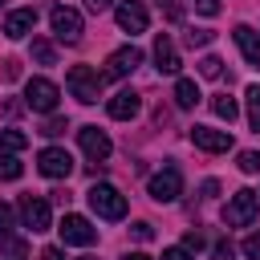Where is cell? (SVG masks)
Here are the masks:
<instances>
[{"label": "cell", "instance_id": "6da1fadb", "mask_svg": "<svg viewBox=\"0 0 260 260\" xmlns=\"http://www.w3.org/2000/svg\"><path fill=\"white\" fill-rule=\"evenodd\" d=\"M85 199H89L93 215H102V219H126V195L114 183H93L85 191Z\"/></svg>", "mask_w": 260, "mask_h": 260}, {"label": "cell", "instance_id": "7a4b0ae2", "mask_svg": "<svg viewBox=\"0 0 260 260\" xmlns=\"http://www.w3.org/2000/svg\"><path fill=\"white\" fill-rule=\"evenodd\" d=\"M65 85H69V93H73L81 106H93V102L102 98V77H98V69H89V65H73V69L65 73Z\"/></svg>", "mask_w": 260, "mask_h": 260}, {"label": "cell", "instance_id": "3957f363", "mask_svg": "<svg viewBox=\"0 0 260 260\" xmlns=\"http://www.w3.org/2000/svg\"><path fill=\"white\" fill-rule=\"evenodd\" d=\"M256 211H260V195L248 191V187H240V191L223 203V223H228V228H248V223L256 219Z\"/></svg>", "mask_w": 260, "mask_h": 260}, {"label": "cell", "instance_id": "277c9868", "mask_svg": "<svg viewBox=\"0 0 260 260\" xmlns=\"http://www.w3.org/2000/svg\"><path fill=\"white\" fill-rule=\"evenodd\" d=\"M49 24H53V37H57L61 45H77L81 32H85L81 12H77V8H65V4H57V8L49 12Z\"/></svg>", "mask_w": 260, "mask_h": 260}, {"label": "cell", "instance_id": "5b68a950", "mask_svg": "<svg viewBox=\"0 0 260 260\" xmlns=\"http://www.w3.org/2000/svg\"><path fill=\"white\" fill-rule=\"evenodd\" d=\"M179 195H183V171L175 162H167L162 171L150 175V199L154 203H175Z\"/></svg>", "mask_w": 260, "mask_h": 260}, {"label": "cell", "instance_id": "8992f818", "mask_svg": "<svg viewBox=\"0 0 260 260\" xmlns=\"http://www.w3.org/2000/svg\"><path fill=\"white\" fill-rule=\"evenodd\" d=\"M57 102H61V89H57L49 77H32V81L24 85V106H28V110H37V114H53Z\"/></svg>", "mask_w": 260, "mask_h": 260}, {"label": "cell", "instance_id": "52a82bcc", "mask_svg": "<svg viewBox=\"0 0 260 260\" xmlns=\"http://www.w3.org/2000/svg\"><path fill=\"white\" fill-rule=\"evenodd\" d=\"M37 171H41L45 179H69V175H73V154H69L65 146H45V150L37 154Z\"/></svg>", "mask_w": 260, "mask_h": 260}, {"label": "cell", "instance_id": "ba28073f", "mask_svg": "<svg viewBox=\"0 0 260 260\" xmlns=\"http://www.w3.org/2000/svg\"><path fill=\"white\" fill-rule=\"evenodd\" d=\"M16 211H20V223H24L28 232H49V228H53V211H49V199H41V195H24Z\"/></svg>", "mask_w": 260, "mask_h": 260}, {"label": "cell", "instance_id": "9c48e42d", "mask_svg": "<svg viewBox=\"0 0 260 260\" xmlns=\"http://www.w3.org/2000/svg\"><path fill=\"white\" fill-rule=\"evenodd\" d=\"M114 16H118V28L122 32H146V24H150V12H146V4L142 0H122L118 8H114Z\"/></svg>", "mask_w": 260, "mask_h": 260}, {"label": "cell", "instance_id": "30bf717a", "mask_svg": "<svg viewBox=\"0 0 260 260\" xmlns=\"http://www.w3.org/2000/svg\"><path fill=\"white\" fill-rule=\"evenodd\" d=\"M77 142H81V150H85V158H89V162H106V158H110V150H114L110 134H106V130H98V126H81V130H77Z\"/></svg>", "mask_w": 260, "mask_h": 260}, {"label": "cell", "instance_id": "8fae6325", "mask_svg": "<svg viewBox=\"0 0 260 260\" xmlns=\"http://www.w3.org/2000/svg\"><path fill=\"white\" fill-rule=\"evenodd\" d=\"M57 232H61V240H65V244H77V248H89V244L98 240V228H93L85 215H73V211L61 219V228H57Z\"/></svg>", "mask_w": 260, "mask_h": 260}, {"label": "cell", "instance_id": "7c38bea8", "mask_svg": "<svg viewBox=\"0 0 260 260\" xmlns=\"http://www.w3.org/2000/svg\"><path fill=\"white\" fill-rule=\"evenodd\" d=\"M142 65V49L138 45H122L106 57V77H130L134 69Z\"/></svg>", "mask_w": 260, "mask_h": 260}, {"label": "cell", "instance_id": "4fadbf2b", "mask_svg": "<svg viewBox=\"0 0 260 260\" xmlns=\"http://www.w3.org/2000/svg\"><path fill=\"white\" fill-rule=\"evenodd\" d=\"M191 142L207 154H223L232 150V134L228 130H215V126H191Z\"/></svg>", "mask_w": 260, "mask_h": 260}, {"label": "cell", "instance_id": "5bb4252c", "mask_svg": "<svg viewBox=\"0 0 260 260\" xmlns=\"http://www.w3.org/2000/svg\"><path fill=\"white\" fill-rule=\"evenodd\" d=\"M32 28H37V8H12L4 16V37L8 41H24Z\"/></svg>", "mask_w": 260, "mask_h": 260}, {"label": "cell", "instance_id": "9a60e30c", "mask_svg": "<svg viewBox=\"0 0 260 260\" xmlns=\"http://www.w3.org/2000/svg\"><path fill=\"white\" fill-rule=\"evenodd\" d=\"M179 65H183V61H179L175 41H171L167 32H158V37H154V69H158V73H167V77H175V73H179Z\"/></svg>", "mask_w": 260, "mask_h": 260}, {"label": "cell", "instance_id": "2e32d148", "mask_svg": "<svg viewBox=\"0 0 260 260\" xmlns=\"http://www.w3.org/2000/svg\"><path fill=\"white\" fill-rule=\"evenodd\" d=\"M106 110H110V118H118V122H126V118H134L138 110H142V98L134 93V89H118L110 102H106Z\"/></svg>", "mask_w": 260, "mask_h": 260}, {"label": "cell", "instance_id": "e0dca14e", "mask_svg": "<svg viewBox=\"0 0 260 260\" xmlns=\"http://www.w3.org/2000/svg\"><path fill=\"white\" fill-rule=\"evenodd\" d=\"M232 37H236V45H240L244 61L260 69V32H256V28H248V24H236V28H232Z\"/></svg>", "mask_w": 260, "mask_h": 260}, {"label": "cell", "instance_id": "ac0fdd59", "mask_svg": "<svg viewBox=\"0 0 260 260\" xmlns=\"http://www.w3.org/2000/svg\"><path fill=\"white\" fill-rule=\"evenodd\" d=\"M195 102H199V85H195L191 77H179V81H175V106H179V110H191Z\"/></svg>", "mask_w": 260, "mask_h": 260}, {"label": "cell", "instance_id": "d6986e66", "mask_svg": "<svg viewBox=\"0 0 260 260\" xmlns=\"http://www.w3.org/2000/svg\"><path fill=\"white\" fill-rule=\"evenodd\" d=\"M0 256L4 260H24L28 256V244L20 236H12V232H0Z\"/></svg>", "mask_w": 260, "mask_h": 260}, {"label": "cell", "instance_id": "ffe728a7", "mask_svg": "<svg viewBox=\"0 0 260 260\" xmlns=\"http://www.w3.org/2000/svg\"><path fill=\"white\" fill-rule=\"evenodd\" d=\"M211 114H215V118H223V122L232 126V122L240 118V106H236V98H228V93H215V98H211Z\"/></svg>", "mask_w": 260, "mask_h": 260}, {"label": "cell", "instance_id": "44dd1931", "mask_svg": "<svg viewBox=\"0 0 260 260\" xmlns=\"http://www.w3.org/2000/svg\"><path fill=\"white\" fill-rule=\"evenodd\" d=\"M24 175V167H20V158L12 154V150H0V183H16Z\"/></svg>", "mask_w": 260, "mask_h": 260}, {"label": "cell", "instance_id": "7402d4cb", "mask_svg": "<svg viewBox=\"0 0 260 260\" xmlns=\"http://www.w3.org/2000/svg\"><path fill=\"white\" fill-rule=\"evenodd\" d=\"M28 53H32L37 65H53V61H57V53H53V45H49L45 37H32V49H28Z\"/></svg>", "mask_w": 260, "mask_h": 260}, {"label": "cell", "instance_id": "603a6c76", "mask_svg": "<svg viewBox=\"0 0 260 260\" xmlns=\"http://www.w3.org/2000/svg\"><path fill=\"white\" fill-rule=\"evenodd\" d=\"M24 146H28V134L12 130V126H8V130H0V150H12V154H16V150H24Z\"/></svg>", "mask_w": 260, "mask_h": 260}, {"label": "cell", "instance_id": "cb8c5ba5", "mask_svg": "<svg viewBox=\"0 0 260 260\" xmlns=\"http://www.w3.org/2000/svg\"><path fill=\"white\" fill-rule=\"evenodd\" d=\"M248 122L260 134V85H248Z\"/></svg>", "mask_w": 260, "mask_h": 260}, {"label": "cell", "instance_id": "d4e9b609", "mask_svg": "<svg viewBox=\"0 0 260 260\" xmlns=\"http://www.w3.org/2000/svg\"><path fill=\"white\" fill-rule=\"evenodd\" d=\"M240 171L244 175H260V150H240Z\"/></svg>", "mask_w": 260, "mask_h": 260}, {"label": "cell", "instance_id": "484cf974", "mask_svg": "<svg viewBox=\"0 0 260 260\" xmlns=\"http://www.w3.org/2000/svg\"><path fill=\"white\" fill-rule=\"evenodd\" d=\"M199 77H223V61L219 57H203L199 61Z\"/></svg>", "mask_w": 260, "mask_h": 260}, {"label": "cell", "instance_id": "4316f807", "mask_svg": "<svg viewBox=\"0 0 260 260\" xmlns=\"http://www.w3.org/2000/svg\"><path fill=\"white\" fill-rule=\"evenodd\" d=\"M65 130H69V122H65V118H57V114H49V122L41 126V134H45V138H57V134H65Z\"/></svg>", "mask_w": 260, "mask_h": 260}, {"label": "cell", "instance_id": "83f0119b", "mask_svg": "<svg viewBox=\"0 0 260 260\" xmlns=\"http://www.w3.org/2000/svg\"><path fill=\"white\" fill-rule=\"evenodd\" d=\"M211 37H215L211 28H191V32H187V45H191V49H203V45H211Z\"/></svg>", "mask_w": 260, "mask_h": 260}, {"label": "cell", "instance_id": "f1b7e54d", "mask_svg": "<svg viewBox=\"0 0 260 260\" xmlns=\"http://www.w3.org/2000/svg\"><path fill=\"white\" fill-rule=\"evenodd\" d=\"M240 248H244V256H248V260H260V232L244 236V244H240Z\"/></svg>", "mask_w": 260, "mask_h": 260}, {"label": "cell", "instance_id": "f546056e", "mask_svg": "<svg viewBox=\"0 0 260 260\" xmlns=\"http://www.w3.org/2000/svg\"><path fill=\"white\" fill-rule=\"evenodd\" d=\"M162 260H195V252L179 244V248H162Z\"/></svg>", "mask_w": 260, "mask_h": 260}, {"label": "cell", "instance_id": "4dcf8cb0", "mask_svg": "<svg viewBox=\"0 0 260 260\" xmlns=\"http://www.w3.org/2000/svg\"><path fill=\"white\" fill-rule=\"evenodd\" d=\"M130 232H134V240H142V244H146V240H154V228H150L146 219H138V223H134Z\"/></svg>", "mask_w": 260, "mask_h": 260}, {"label": "cell", "instance_id": "1f68e13d", "mask_svg": "<svg viewBox=\"0 0 260 260\" xmlns=\"http://www.w3.org/2000/svg\"><path fill=\"white\" fill-rule=\"evenodd\" d=\"M219 0H195V12H203V16H219Z\"/></svg>", "mask_w": 260, "mask_h": 260}, {"label": "cell", "instance_id": "d6a6232c", "mask_svg": "<svg viewBox=\"0 0 260 260\" xmlns=\"http://www.w3.org/2000/svg\"><path fill=\"white\" fill-rule=\"evenodd\" d=\"M158 8L167 12V20H183V8H179V0H158Z\"/></svg>", "mask_w": 260, "mask_h": 260}, {"label": "cell", "instance_id": "836d02e7", "mask_svg": "<svg viewBox=\"0 0 260 260\" xmlns=\"http://www.w3.org/2000/svg\"><path fill=\"white\" fill-rule=\"evenodd\" d=\"M183 248L199 252V248H203V236H199V232H187V236H183Z\"/></svg>", "mask_w": 260, "mask_h": 260}, {"label": "cell", "instance_id": "e575fe53", "mask_svg": "<svg viewBox=\"0 0 260 260\" xmlns=\"http://www.w3.org/2000/svg\"><path fill=\"white\" fill-rule=\"evenodd\" d=\"M8 228H12V207L0 199V232H8Z\"/></svg>", "mask_w": 260, "mask_h": 260}, {"label": "cell", "instance_id": "d590c367", "mask_svg": "<svg viewBox=\"0 0 260 260\" xmlns=\"http://www.w3.org/2000/svg\"><path fill=\"white\" fill-rule=\"evenodd\" d=\"M211 256H215V260H232V244H223V240H219V244L211 248Z\"/></svg>", "mask_w": 260, "mask_h": 260}, {"label": "cell", "instance_id": "8d00e7d4", "mask_svg": "<svg viewBox=\"0 0 260 260\" xmlns=\"http://www.w3.org/2000/svg\"><path fill=\"white\" fill-rule=\"evenodd\" d=\"M4 77L16 81V77H20V65H16V61H4Z\"/></svg>", "mask_w": 260, "mask_h": 260}, {"label": "cell", "instance_id": "74e56055", "mask_svg": "<svg viewBox=\"0 0 260 260\" xmlns=\"http://www.w3.org/2000/svg\"><path fill=\"white\" fill-rule=\"evenodd\" d=\"M199 191H203V199H211V195H219V183H215V179H207Z\"/></svg>", "mask_w": 260, "mask_h": 260}, {"label": "cell", "instance_id": "f35d334b", "mask_svg": "<svg viewBox=\"0 0 260 260\" xmlns=\"http://www.w3.org/2000/svg\"><path fill=\"white\" fill-rule=\"evenodd\" d=\"M110 4H114V0H85V8H89V12H106Z\"/></svg>", "mask_w": 260, "mask_h": 260}, {"label": "cell", "instance_id": "ab89813d", "mask_svg": "<svg viewBox=\"0 0 260 260\" xmlns=\"http://www.w3.org/2000/svg\"><path fill=\"white\" fill-rule=\"evenodd\" d=\"M102 171H106V162H85V175H89V179H98Z\"/></svg>", "mask_w": 260, "mask_h": 260}, {"label": "cell", "instance_id": "60d3db41", "mask_svg": "<svg viewBox=\"0 0 260 260\" xmlns=\"http://www.w3.org/2000/svg\"><path fill=\"white\" fill-rule=\"evenodd\" d=\"M41 260H65V252H61V248H45V252H41Z\"/></svg>", "mask_w": 260, "mask_h": 260}, {"label": "cell", "instance_id": "b9f144b4", "mask_svg": "<svg viewBox=\"0 0 260 260\" xmlns=\"http://www.w3.org/2000/svg\"><path fill=\"white\" fill-rule=\"evenodd\" d=\"M122 260H150V256H146V252H126Z\"/></svg>", "mask_w": 260, "mask_h": 260}, {"label": "cell", "instance_id": "7bdbcfd3", "mask_svg": "<svg viewBox=\"0 0 260 260\" xmlns=\"http://www.w3.org/2000/svg\"><path fill=\"white\" fill-rule=\"evenodd\" d=\"M81 260H93V256H81Z\"/></svg>", "mask_w": 260, "mask_h": 260}, {"label": "cell", "instance_id": "ee69618b", "mask_svg": "<svg viewBox=\"0 0 260 260\" xmlns=\"http://www.w3.org/2000/svg\"><path fill=\"white\" fill-rule=\"evenodd\" d=\"M0 8H4V0H0Z\"/></svg>", "mask_w": 260, "mask_h": 260}, {"label": "cell", "instance_id": "f6af8a7d", "mask_svg": "<svg viewBox=\"0 0 260 260\" xmlns=\"http://www.w3.org/2000/svg\"><path fill=\"white\" fill-rule=\"evenodd\" d=\"M0 260H4V256H0Z\"/></svg>", "mask_w": 260, "mask_h": 260}]
</instances>
